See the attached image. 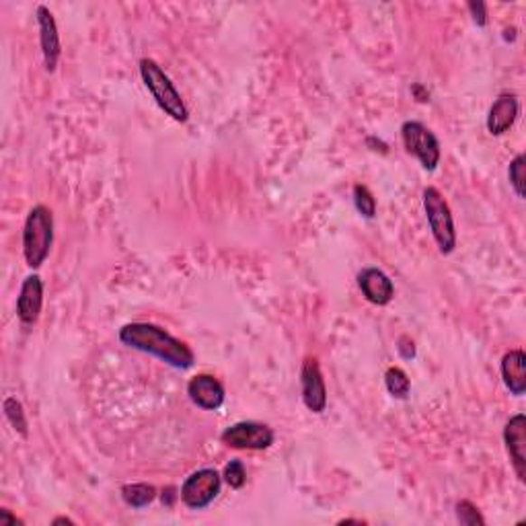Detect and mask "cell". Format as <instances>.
Masks as SVG:
<instances>
[{"instance_id":"6da1fadb","label":"cell","mask_w":526,"mask_h":526,"mask_svg":"<svg viewBox=\"0 0 526 526\" xmlns=\"http://www.w3.org/2000/svg\"><path fill=\"white\" fill-rule=\"evenodd\" d=\"M119 342L127 348L159 358L164 364L179 368V371H190L195 364V354L190 345L173 337L155 323H127L119 329Z\"/></svg>"},{"instance_id":"e0dca14e","label":"cell","mask_w":526,"mask_h":526,"mask_svg":"<svg viewBox=\"0 0 526 526\" xmlns=\"http://www.w3.org/2000/svg\"><path fill=\"white\" fill-rule=\"evenodd\" d=\"M385 385L390 395L395 399H408L409 390H411V380L408 377V372L399 366H390L385 372Z\"/></svg>"},{"instance_id":"2e32d148","label":"cell","mask_w":526,"mask_h":526,"mask_svg":"<svg viewBox=\"0 0 526 526\" xmlns=\"http://www.w3.org/2000/svg\"><path fill=\"white\" fill-rule=\"evenodd\" d=\"M122 500L130 508H146L156 500V487L150 484H130L122 487Z\"/></svg>"},{"instance_id":"277c9868","label":"cell","mask_w":526,"mask_h":526,"mask_svg":"<svg viewBox=\"0 0 526 526\" xmlns=\"http://www.w3.org/2000/svg\"><path fill=\"white\" fill-rule=\"evenodd\" d=\"M424 210L427 218V227L432 230V237L438 245L440 253L450 255L456 249V230H455V221L453 212H450L448 202L445 200V195L440 193V190L436 187H426L424 190Z\"/></svg>"},{"instance_id":"8992f818","label":"cell","mask_w":526,"mask_h":526,"mask_svg":"<svg viewBox=\"0 0 526 526\" xmlns=\"http://www.w3.org/2000/svg\"><path fill=\"white\" fill-rule=\"evenodd\" d=\"M222 487V475L216 469H200L193 471L183 481L179 498L192 510H204L212 503Z\"/></svg>"},{"instance_id":"30bf717a","label":"cell","mask_w":526,"mask_h":526,"mask_svg":"<svg viewBox=\"0 0 526 526\" xmlns=\"http://www.w3.org/2000/svg\"><path fill=\"white\" fill-rule=\"evenodd\" d=\"M503 442H506V450L512 461V467L516 471V477L526 481V416L524 413H516L514 418L508 419L506 427H503Z\"/></svg>"},{"instance_id":"5bb4252c","label":"cell","mask_w":526,"mask_h":526,"mask_svg":"<svg viewBox=\"0 0 526 526\" xmlns=\"http://www.w3.org/2000/svg\"><path fill=\"white\" fill-rule=\"evenodd\" d=\"M518 111H521V103L518 97L512 93H502L498 99L492 103L490 114H487V132L492 136H503L510 127L514 126Z\"/></svg>"},{"instance_id":"cb8c5ba5","label":"cell","mask_w":526,"mask_h":526,"mask_svg":"<svg viewBox=\"0 0 526 526\" xmlns=\"http://www.w3.org/2000/svg\"><path fill=\"white\" fill-rule=\"evenodd\" d=\"M397 350H399L401 358H405V360L416 358V343H413V340L409 335H401L399 337V345H397Z\"/></svg>"},{"instance_id":"7a4b0ae2","label":"cell","mask_w":526,"mask_h":526,"mask_svg":"<svg viewBox=\"0 0 526 526\" xmlns=\"http://www.w3.org/2000/svg\"><path fill=\"white\" fill-rule=\"evenodd\" d=\"M140 77L145 82L148 93L153 95L156 105L167 114L171 119H175L179 124H185L190 119V109L182 99V93L177 91L169 74L164 72L159 62H155L153 58H142L138 62Z\"/></svg>"},{"instance_id":"ba28073f","label":"cell","mask_w":526,"mask_h":526,"mask_svg":"<svg viewBox=\"0 0 526 526\" xmlns=\"http://www.w3.org/2000/svg\"><path fill=\"white\" fill-rule=\"evenodd\" d=\"M300 395L305 408L313 413H323L327 408V387L323 379L319 360L306 356L300 368Z\"/></svg>"},{"instance_id":"603a6c76","label":"cell","mask_w":526,"mask_h":526,"mask_svg":"<svg viewBox=\"0 0 526 526\" xmlns=\"http://www.w3.org/2000/svg\"><path fill=\"white\" fill-rule=\"evenodd\" d=\"M469 11L473 14V23H475L477 27L487 25V9H485L484 3H479V0H471Z\"/></svg>"},{"instance_id":"d4e9b609","label":"cell","mask_w":526,"mask_h":526,"mask_svg":"<svg viewBox=\"0 0 526 526\" xmlns=\"http://www.w3.org/2000/svg\"><path fill=\"white\" fill-rule=\"evenodd\" d=\"M411 95L416 97V99L419 101V103H426V101H430V93H427V89L424 87V85H413L411 87Z\"/></svg>"},{"instance_id":"ffe728a7","label":"cell","mask_w":526,"mask_h":526,"mask_svg":"<svg viewBox=\"0 0 526 526\" xmlns=\"http://www.w3.org/2000/svg\"><path fill=\"white\" fill-rule=\"evenodd\" d=\"M524 164H526L524 155H516L512 159V163H510V167H508L510 185H512L514 193L521 200H524Z\"/></svg>"},{"instance_id":"52a82bcc","label":"cell","mask_w":526,"mask_h":526,"mask_svg":"<svg viewBox=\"0 0 526 526\" xmlns=\"http://www.w3.org/2000/svg\"><path fill=\"white\" fill-rule=\"evenodd\" d=\"M222 445L235 450H266L274 445L276 434L261 422H237L221 434Z\"/></svg>"},{"instance_id":"3957f363","label":"cell","mask_w":526,"mask_h":526,"mask_svg":"<svg viewBox=\"0 0 526 526\" xmlns=\"http://www.w3.org/2000/svg\"><path fill=\"white\" fill-rule=\"evenodd\" d=\"M52 243H54V214L43 204H37L25 218L23 224V255L32 269L46 263Z\"/></svg>"},{"instance_id":"d6986e66","label":"cell","mask_w":526,"mask_h":526,"mask_svg":"<svg viewBox=\"0 0 526 526\" xmlns=\"http://www.w3.org/2000/svg\"><path fill=\"white\" fill-rule=\"evenodd\" d=\"M354 206L360 214L368 218V221L377 214V198H374V193L362 183L354 185Z\"/></svg>"},{"instance_id":"5b68a950","label":"cell","mask_w":526,"mask_h":526,"mask_svg":"<svg viewBox=\"0 0 526 526\" xmlns=\"http://www.w3.org/2000/svg\"><path fill=\"white\" fill-rule=\"evenodd\" d=\"M401 140L405 150L416 156L426 171H434L438 167L442 150L438 138L430 127L422 122H416V119H409L401 126Z\"/></svg>"},{"instance_id":"4316f807","label":"cell","mask_w":526,"mask_h":526,"mask_svg":"<svg viewBox=\"0 0 526 526\" xmlns=\"http://www.w3.org/2000/svg\"><path fill=\"white\" fill-rule=\"evenodd\" d=\"M164 502H167V503H169V506H171V503H173V487H169V490H167V493H164V492H163V503H164Z\"/></svg>"},{"instance_id":"44dd1931","label":"cell","mask_w":526,"mask_h":526,"mask_svg":"<svg viewBox=\"0 0 526 526\" xmlns=\"http://www.w3.org/2000/svg\"><path fill=\"white\" fill-rule=\"evenodd\" d=\"M456 518L461 524H467V526H484L485 524V518L479 514L477 506L469 500H461L456 503Z\"/></svg>"},{"instance_id":"83f0119b","label":"cell","mask_w":526,"mask_h":526,"mask_svg":"<svg viewBox=\"0 0 526 526\" xmlns=\"http://www.w3.org/2000/svg\"><path fill=\"white\" fill-rule=\"evenodd\" d=\"M54 524H74V522L70 521V518H64V516H60V518H56Z\"/></svg>"},{"instance_id":"8fae6325","label":"cell","mask_w":526,"mask_h":526,"mask_svg":"<svg viewBox=\"0 0 526 526\" xmlns=\"http://www.w3.org/2000/svg\"><path fill=\"white\" fill-rule=\"evenodd\" d=\"M187 395H190L193 405L206 411L221 409L224 399H227L222 382L212 377V374H195L187 382Z\"/></svg>"},{"instance_id":"9a60e30c","label":"cell","mask_w":526,"mask_h":526,"mask_svg":"<svg viewBox=\"0 0 526 526\" xmlns=\"http://www.w3.org/2000/svg\"><path fill=\"white\" fill-rule=\"evenodd\" d=\"M502 379L510 393L521 397L526 393V354L522 350H510L502 358Z\"/></svg>"},{"instance_id":"9c48e42d","label":"cell","mask_w":526,"mask_h":526,"mask_svg":"<svg viewBox=\"0 0 526 526\" xmlns=\"http://www.w3.org/2000/svg\"><path fill=\"white\" fill-rule=\"evenodd\" d=\"M35 19H37V27H40V46L43 54V64H46L48 72H54L58 69L60 54H62L56 19L48 6H43V5L37 6Z\"/></svg>"},{"instance_id":"7c38bea8","label":"cell","mask_w":526,"mask_h":526,"mask_svg":"<svg viewBox=\"0 0 526 526\" xmlns=\"http://www.w3.org/2000/svg\"><path fill=\"white\" fill-rule=\"evenodd\" d=\"M43 306V280L37 274L27 276L17 296V317L23 325H33Z\"/></svg>"},{"instance_id":"484cf974","label":"cell","mask_w":526,"mask_h":526,"mask_svg":"<svg viewBox=\"0 0 526 526\" xmlns=\"http://www.w3.org/2000/svg\"><path fill=\"white\" fill-rule=\"evenodd\" d=\"M21 521H17L9 510H0V524H17Z\"/></svg>"},{"instance_id":"ac0fdd59","label":"cell","mask_w":526,"mask_h":526,"mask_svg":"<svg viewBox=\"0 0 526 526\" xmlns=\"http://www.w3.org/2000/svg\"><path fill=\"white\" fill-rule=\"evenodd\" d=\"M3 408H5L6 419H9V424L14 427V432H19L21 436H23V438H27L29 424H27L23 403H21L17 397H6Z\"/></svg>"},{"instance_id":"4fadbf2b","label":"cell","mask_w":526,"mask_h":526,"mask_svg":"<svg viewBox=\"0 0 526 526\" xmlns=\"http://www.w3.org/2000/svg\"><path fill=\"white\" fill-rule=\"evenodd\" d=\"M358 286L360 290H362V295L368 303H372L377 306L389 305L395 296L393 280H390V277L379 268L362 269V272L358 274Z\"/></svg>"},{"instance_id":"7402d4cb","label":"cell","mask_w":526,"mask_h":526,"mask_svg":"<svg viewBox=\"0 0 526 526\" xmlns=\"http://www.w3.org/2000/svg\"><path fill=\"white\" fill-rule=\"evenodd\" d=\"M222 477L227 484L232 487V490H240V487L245 485L247 481V471H245V465L240 461H230L227 467H224Z\"/></svg>"}]
</instances>
